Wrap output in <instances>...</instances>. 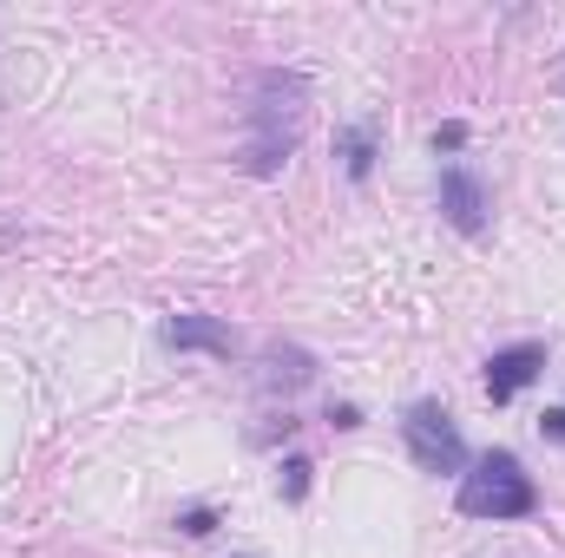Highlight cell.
I'll list each match as a JSON object with an SVG mask.
<instances>
[{
	"instance_id": "3",
	"label": "cell",
	"mask_w": 565,
	"mask_h": 558,
	"mask_svg": "<svg viewBox=\"0 0 565 558\" xmlns=\"http://www.w3.org/2000/svg\"><path fill=\"white\" fill-rule=\"evenodd\" d=\"M402 440H408V460L422 466V473H460L473 453H467V440H460V427L454 415L440 408V401H415L408 415H402Z\"/></svg>"
},
{
	"instance_id": "13",
	"label": "cell",
	"mask_w": 565,
	"mask_h": 558,
	"mask_svg": "<svg viewBox=\"0 0 565 558\" xmlns=\"http://www.w3.org/2000/svg\"><path fill=\"white\" fill-rule=\"evenodd\" d=\"M329 427H362V408H349V401H335V408H329Z\"/></svg>"
},
{
	"instance_id": "4",
	"label": "cell",
	"mask_w": 565,
	"mask_h": 558,
	"mask_svg": "<svg viewBox=\"0 0 565 558\" xmlns=\"http://www.w3.org/2000/svg\"><path fill=\"white\" fill-rule=\"evenodd\" d=\"M440 217H447L460 237H480V230H487L493 197H487V184H480L467 164H447V171H440Z\"/></svg>"
},
{
	"instance_id": "7",
	"label": "cell",
	"mask_w": 565,
	"mask_h": 558,
	"mask_svg": "<svg viewBox=\"0 0 565 558\" xmlns=\"http://www.w3.org/2000/svg\"><path fill=\"white\" fill-rule=\"evenodd\" d=\"M335 158H342V171L362 184V178L375 171V158H382V126H375V119H355V126H342V132H335Z\"/></svg>"
},
{
	"instance_id": "8",
	"label": "cell",
	"mask_w": 565,
	"mask_h": 558,
	"mask_svg": "<svg viewBox=\"0 0 565 558\" xmlns=\"http://www.w3.org/2000/svg\"><path fill=\"white\" fill-rule=\"evenodd\" d=\"M270 368H277V375H270L277 388H302V382L316 375V362H309L302 348H282V355H270Z\"/></svg>"
},
{
	"instance_id": "1",
	"label": "cell",
	"mask_w": 565,
	"mask_h": 558,
	"mask_svg": "<svg viewBox=\"0 0 565 558\" xmlns=\"http://www.w3.org/2000/svg\"><path fill=\"white\" fill-rule=\"evenodd\" d=\"M302 112H309V79L302 73H264L257 79V99H250V132L237 164L250 178H277L289 164V151L302 139Z\"/></svg>"
},
{
	"instance_id": "5",
	"label": "cell",
	"mask_w": 565,
	"mask_h": 558,
	"mask_svg": "<svg viewBox=\"0 0 565 558\" xmlns=\"http://www.w3.org/2000/svg\"><path fill=\"white\" fill-rule=\"evenodd\" d=\"M540 375H546V342H507V348L487 355V401L500 408V401H513Z\"/></svg>"
},
{
	"instance_id": "6",
	"label": "cell",
	"mask_w": 565,
	"mask_h": 558,
	"mask_svg": "<svg viewBox=\"0 0 565 558\" xmlns=\"http://www.w3.org/2000/svg\"><path fill=\"white\" fill-rule=\"evenodd\" d=\"M164 342L184 348V355H231V329L217 315H191V309L164 322Z\"/></svg>"
},
{
	"instance_id": "2",
	"label": "cell",
	"mask_w": 565,
	"mask_h": 558,
	"mask_svg": "<svg viewBox=\"0 0 565 558\" xmlns=\"http://www.w3.org/2000/svg\"><path fill=\"white\" fill-rule=\"evenodd\" d=\"M533 506H540V486L520 466V453H507V447L480 453L473 473H460V513L467 519H526Z\"/></svg>"
},
{
	"instance_id": "12",
	"label": "cell",
	"mask_w": 565,
	"mask_h": 558,
	"mask_svg": "<svg viewBox=\"0 0 565 558\" xmlns=\"http://www.w3.org/2000/svg\"><path fill=\"white\" fill-rule=\"evenodd\" d=\"M540 433H546V440H565V408H546V415H540Z\"/></svg>"
},
{
	"instance_id": "14",
	"label": "cell",
	"mask_w": 565,
	"mask_h": 558,
	"mask_svg": "<svg viewBox=\"0 0 565 558\" xmlns=\"http://www.w3.org/2000/svg\"><path fill=\"white\" fill-rule=\"evenodd\" d=\"M559 93H565V66H559Z\"/></svg>"
},
{
	"instance_id": "9",
	"label": "cell",
	"mask_w": 565,
	"mask_h": 558,
	"mask_svg": "<svg viewBox=\"0 0 565 558\" xmlns=\"http://www.w3.org/2000/svg\"><path fill=\"white\" fill-rule=\"evenodd\" d=\"M309 473H316V466H309L302 453H289V460L277 466V493L282 500H302V493H309Z\"/></svg>"
},
{
	"instance_id": "10",
	"label": "cell",
	"mask_w": 565,
	"mask_h": 558,
	"mask_svg": "<svg viewBox=\"0 0 565 558\" xmlns=\"http://www.w3.org/2000/svg\"><path fill=\"white\" fill-rule=\"evenodd\" d=\"M178 533H184V539H211V533H217V513H211V506H191V513L178 519Z\"/></svg>"
},
{
	"instance_id": "11",
	"label": "cell",
	"mask_w": 565,
	"mask_h": 558,
	"mask_svg": "<svg viewBox=\"0 0 565 558\" xmlns=\"http://www.w3.org/2000/svg\"><path fill=\"white\" fill-rule=\"evenodd\" d=\"M460 144H467V126H460V119L434 126V151H460Z\"/></svg>"
}]
</instances>
